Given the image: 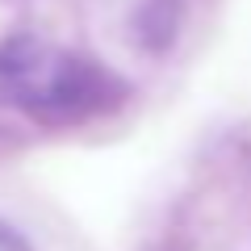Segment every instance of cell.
Returning a JSON list of instances; mask_svg holds the SVG:
<instances>
[{
  "label": "cell",
  "mask_w": 251,
  "mask_h": 251,
  "mask_svg": "<svg viewBox=\"0 0 251 251\" xmlns=\"http://www.w3.org/2000/svg\"><path fill=\"white\" fill-rule=\"evenodd\" d=\"M0 92L38 122H84L126 97L113 72L59 50L38 38H9L0 46Z\"/></svg>",
  "instance_id": "cell-1"
},
{
  "label": "cell",
  "mask_w": 251,
  "mask_h": 251,
  "mask_svg": "<svg viewBox=\"0 0 251 251\" xmlns=\"http://www.w3.org/2000/svg\"><path fill=\"white\" fill-rule=\"evenodd\" d=\"M0 251H29L25 239H21L17 230H9V226H0Z\"/></svg>",
  "instance_id": "cell-2"
}]
</instances>
